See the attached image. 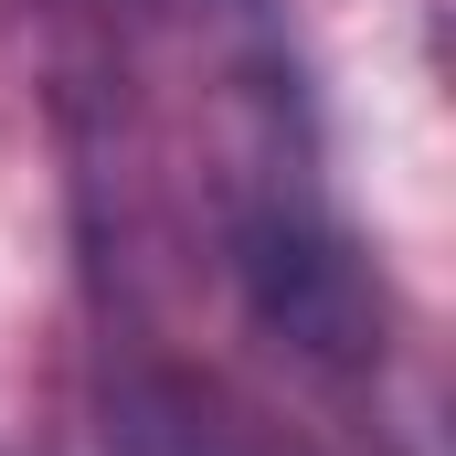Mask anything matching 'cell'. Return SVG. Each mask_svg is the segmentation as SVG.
Here are the masks:
<instances>
[{"mask_svg":"<svg viewBox=\"0 0 456 456\" xmlns=\"http://www.w3.org/2000/svg\"><path fill=\"white\" fill-rule=\"evenodd\" d=\"M233 265H244V297H255V319L276 340L319 350V361H361L371 350V276L330 233V213H308L297 191H265L233 224Z\"/></svg>","mask_w":456,"mask_h":456,"instance_id":"6da1fadb","label":"cell"}]
</instances>
